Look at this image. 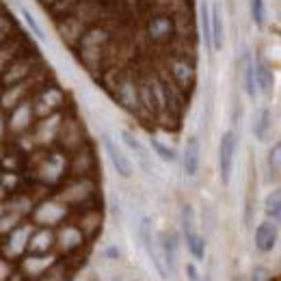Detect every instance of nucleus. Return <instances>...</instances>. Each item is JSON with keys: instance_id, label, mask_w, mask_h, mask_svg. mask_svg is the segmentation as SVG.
<instances>
[{"instance_id": "1", "label": "nucleus", "mask_w": 281, "mask_h": 281, "mask_svg": "<svg viewBox=\"0 0 281 281\" xmlns=\"http://www.w3.org/2000/svg\"><path fill=\"white\" fill-rule=\"evenodd\" d=\"M236 132L227 130L221 136V145H219V169H221V180L223 184H229L231 180V169H234V156H236Z\"/></svg>"}, {"instance_id": "2", "label": "nucleus", "mask_w": 281, "mask_h": 281, "mask_svg": "<svg viewBox=\"0 0 281 281\" xmlns=\"http://www.w3.org/2000/svg\"><path fill=\"white\" fill-rule=\"evenodd\" d=\"M102 141H104V147H106V154L110 158L112 167H115V171L122 175V178H130V175H132V163H130V158L124 154L122 147H119L108 134H104Z\"/></svg>"}, {"instance_id": "3", "label": "nucleus", "mask_w": 281, "mask_h": 281, "mask_svg": "<svg viewBox=\"0 0 281 281\" xmlns=\"http://www.w3.org/2000/svg\"><path fill=\"white\" fill-rule=\"evenodd\" d=\"M199 160H202V145H199L197 136H188L186 145H184V156H182V167L184 173L192 178L199 171Z\"/></svg>"}, {"instance_id": "4", "label": "nucleus", "mask_w": 281, "mask_h": 281, "mask_svg": "<svg viewBox=\"0 0 281 281\" xmlns=\"http://www.w3.org/2000/svg\"><path fill=\"white\" fill-rule=\"evenodd\" d=\"M277 238H279L277 225L270 221H264L262 225H258V229H255V247H258V251H262V253L272 251L277 245Z\"/></svg>"}, {"instance_id": "5", "label": "nucleus", "mask_w": 281, "mask_h": 281, "mask_svg": "<svg viewBox=\"0 0 281 281\" xmlns=\"http://www.w3.org/2000/svg\"><path fill=\"white\" fill-rule=\"evenodd\" d=\"M210 30H212V50H221L225 42V24L221 5H214L210 9Z\"/></svg>"}, {"instance_id": "6", "label": "nucleus", "mask_w": 281, "mask_h": 281, "mask_svg": "<svg viewBox=\"0 0 281 281\" xmlns=\"http://www.w3.org/2000/svg\"><path fill=\"white\" fill-rule=\"evenodd\" d=\"M122 139H124V143L128 147H130V151H134V156L139 158V163H141V167H143V171H147V173H151V163H149V154L145 151V147H143V143L136 139V136L132 134V132H128V130H124L122 132Z\"/></svg>"}, {"instance_id": "7", "label": "nucleus", "mask_w": 281, "mask_h": 281, "mask_svg": "<svg viewBox=\"0 0 281 281\" xmlns=\"http://www.w3.org/2000/svg\"><path fill=\"white\" fill-rule=\"evenodd\" d=\"M272 87H275V76L270 67L264 61H255V89H260L264 95H270Z\"/></svg>"}, {"instance_id": "8", "label": "nucleus", "mask_w": 281, "mask_h": 281, "mask_svg": "<svg viewBox=\"0 0 281 281\" xmlns=\"http://www.w3.org/2000/svg\"><path fill=\"white\" fill-rule=\"evenodd\" d=\"M160 251H163V264L167 272H173L175 266H178V245H175V238L173 236H163L160 240Z\"/></svg>"}, {"instance_id": "9", "label": "nucleus", "mask_w": 281, "mask_h": 281, "mask_svg": "<svg viewBox=\"0 0 281 281\" xmlns=\"http://www.w3.org/2000/svg\"><path fill=\"white\" fill-rule=\"evenodd\" d=\"M243 85H245V91L249 98H255V63L251 61V54H245V61H243Z\"/></svg>"}, {"instance_id": "10", "label": "nucleus", "mask_w": 281, "mask_h": 281, "mask_svg": "<svg viewBox=\"0 0 281 281\" xmlns=\"http://www.w3.org/2000/svg\"><path fill=\"white\" fill-rule=\"evenodd\" d=\"M186 238V245H188V251L195 260H204L206 258V240L202 238L199 231H190V234L184 236Z\"/></svg>"}, {"instance_id": "11", "label": "nucleus", "mask_w": 281, "mask_h": 281, "mask_svg": "<svg viewBox=\"0 0 281 281\" xmlns=\"http://www.w3.org/2000/svg\"><path fill=\"white\" fill-rule=\"evenodd\" d=\"M268 128H270V110L268 108H262L258 115H255L253 134L258 136L260 141H264V139H266V134H268Z\"/></svg>"}, {"instance_id": "12", "label": "nucleus", "mask_w": 281, "mask_h": 281, "mask_svg": "<svg viewBox=\"0 0 281 281\" xmlns=\"http://www.w3.org/2000/svg\"><path fill=\"white\" fill-rule=\"evenodd\" d=\"M202 35H204V44L208 50H212V30H210V7L206 0H202Z\"/></svg>"}, {"instance_id": "13", "label": "nucleus", "mask_w": 281, "mask_h": 281, "mask_svg": "<svg viewBox=\"0 0 281 281\" xmlns=\"http://www.w3.org/2000/svg\"><path fill=\"white\" fill-rule=\"evenodd\" d=\"M264 210H266V216H270V219L281 223V190H275L272 195H268Z\"/></svg>"}, {"instance_id": "14", "label": "nucleus", "mask_w": 281, "mask_h": 281, "mask_svg": "<svg viewBox=\"0 0 281 281\" xmlns=\"http://www.w3.org/2000/svg\"><path fill=\"white\" fill-rule=\"evenodd\" d=\"M151 149H154L165 163H175V158H178V154H175L171 147L165 145V143H160L158 139H151Z\"/></svg>"}, {"instance_id": "15", "label": "nucleus", "mask_w": 281, "mask_h": 281, "mask_svg": "<svg viewBox=\"0 0 281 281\" xmlns=\"http://www.w3.org/2000/svg\"><path fill=\"white\" fill-rule=\"evenodd\" d=\"M182 231H184V236L190 234V231H197L195 229V214H192L190 206H186L182 210Z\"/></svg>"}, {"instance_id": "16", "label": "nucleus", "mask_w": 281, "mask_h": 281, "mask_svg": "<svg viewBox=\"0 0 281 281\" xmlns=\"http://www.w3.org/2000/svg\"><path fill=\"white\" fill-rule=\"evenodd\" d=\"M251 18L253 22L262 26L264 20H266V11H264V0H251Z\"/></svg>"}, {"instance_id": "17", "label": "nucleus", "mask_w": 281, "mask_h": 281, "mask_svg": "<svg viewBox=\"0 0 281 281\" xmlns=\"http://www.w3.org/2000/svg\"><path fill=\"white\" fill-rule=\"evenodd\" d=\"M20 13H22V18H24V22L28 24V28L33 30V35H35L37 39H44V30L39 28V24H37V20L33 18V13H30V11H26V9H20Z\"/></svg>"}, {"instance_id": "18", "label": "nucleus", "mask_w": 281, "mask_h": 281, "mask_svg": "<svg viewBox=\"0 0 281 281\" xmlns=\"http://www.w3.org/2000/svg\"><path fill=\"white\" fill-rule=\"evenodd\" d=\"M268 163H270V169H272V171H281V143H277V145L270 149Z\"/></svg>"}, {"instance_id": "19", "label": "nucleus", "mask_w": 281, "mask_h": 281, "mask_svg": "<svg viewBox=\"0 0 281 281\" xmlns=\"http://www.w3.org/2000/svg\"><path fill=\"white\" fill-rule=\"evenodd\" d=\"M186 277H188V281H204V277H199V270L195 264H188L186 266Z\"/></svg>"}, {"instance_id": "20", "label": "nucleus", "mask_w": 281, "mask_h": 281, "mask_svg": "<svg viewBox=\"0 0 281 281\" xmlns=\"http://www.w3.org/2000/svg\"><path fill=\"white\" fill-rule=\"evenodd\" d=\"M106 258H110V260H117L119 258V251L115 247H110V249H106Z\"/></svg>"}, {"instance_id": "21", "label": "nucleus", "mask_w": 281, "mask_h": 281, "mask_svg": "<svg viewBox=\"0 0 281 281\" xmlns=\"http://www.w3.org/2000/svg\"><path fill=\"white\" fill-rule=\"evenodd\" d=\"M204 281H212V277H210V275H206V277H204Z\"/></svg>"}, {"instance_id": "22", "label": "nucleus", "mask_w": 281, "mask_h": 281, "mask_svg": "<svg viewBox=\"0 0 281 281\" xmlns=\"http://www.w3.org/2000/svg\"><path fill=\"white\" fill-rule=\"evenodd\" d=\"M112 281H122V279H119V277H115V279H112Z\"/></svg>"}, {"instance_id": "23", "label": "nucleus", "mask_w": 281, "mask_h": 281, "mask_svg": "<svg viewBox=\"0 0 281 281\" xmlns=\"http://www.w3.org/2000/svg\"><path fill=\"white\" fill-rule=\"evenodd\" d=\"M93 281H98V279H93Z\"/></svg>"}]
</instances>
